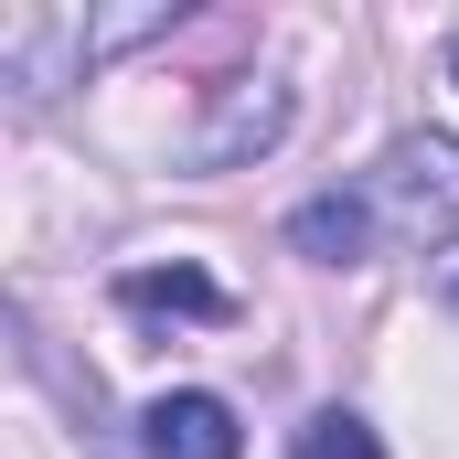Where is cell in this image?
Returning <instances> with one entry per match:
<instances>
[{
  "instance_id": "cell-6",
  "label": "cell",
  "mask_w": 459,
  "mask_h": 459,
  "mask_svg": "<svg viewBox=\"0 0 459 459\" xmlns=\"http://www.w3.org/2000/svg\"><path fill=\"white\" fill-rule=\"evenodd\" d=\"M117 299H128V310H171V321H225V289H214L204 267H128Z\"/></svg>"
},
{
  "instance_id": "cell-2",
  "label": "cell",
  "mask_w": 459,
  "mask_h": 459,
  "mask_svg": "<svg viewBox=\"0 0 459 459\" xmlns=\"http://www.w3.org/2000/svg\"><path fill=\"white\" fill-rule=\"evenodd\" d=\"M97 54H108V43H97L86 11H0V86H22V97L75 86Z\"/></svg>"
},
{
  "instance_id": "cell-5",
  "label": "cell",
  "mask_w": 459,
  "mask_h": 459,
  "mask_svg": "<svg viewBox=\"0 0 459 459\" xmlns=\"http://www.w3.org/2000/svg\"><path fill=\"white\" fill-rule=\"evenodd\" d=\"M289 246H299V256H321V267H363L385 235H374V204H363V193H321V204H299V214H289Z\"/></svg>"
},
{
  "instance_id": "cell-3",
  "label": "cell",
  "mask_w": 459,
  "mask_h": 459,
  "mask_svg": "<svg viewBox=\"0 0 459 459\" xmlns=\"http://www.w3.org/2000/svg\"><path fill=\"white\" fill-rule=\"evenodd\" d=\"M139 449H150V459H246V428H235L225 395L182 385V395H160V406L139 417Z\"/></svg>"
},
{
  "instance_id": "cell-1",
  "label": "cell",
  "mask_w": 459,
  "mask_h": 459,
  "mask_svg": "<svg viewBox=\"0 0 459 459\" xmlns=\"http://www.w3.org/2000/svg\"><path fill=\"white\" fill-rule=\"evenodd\" d=\"M363 204H374V235L385 246H449L459 235V139H395L363 182H352Z\"/></svg>"
},
{
  "instance_id": "cell-8",
  "label": "cell",
  "mask_w": 459,
  "mask_h": 459,
  "mask_svg": "<svg viewBox=\"0 0 459 459\" xmlns=\"http://www.w3.org/2000/svg\"><path fill=\"white\" fill-rule=\"evenodd\" d=\"M449 75H459V65H449Z\"/></svg>"
},
{
  "instance_id": "cell-7",
  "label": "cell",
  "mask_w": 459,
  "mask_h": 459,
  "mask_svg": "<svg viewBox=\"0 0 459 459\" xmlns=\"http://www.w3.org/2000/svg\"><path fill=\"white\" fill-rule=\"evenodd\" d=\"M299 459H385V449H374V428H363V417H342V406H321V417L299 428Z\"/></svg>"
},
{
  "instance_id": "cell-4",
  "label": "cell",
  "mask_w": 459,
  "mask_h": 459,
  "mask_svg": "<svg viewBox=\"0 0 459 459\" xmlns=\"http://www.w3.org/2000/svg\"><path fill=\"white\" fill-rule=\"evenodd\" d=\"M278 128H289V86H278V75L225 86V97H214V117L193 128V160H204V171H225V160H246V150H267Z\"/></svg>"
}]
</instances>
